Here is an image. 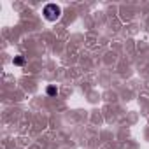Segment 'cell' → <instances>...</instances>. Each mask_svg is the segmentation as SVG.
Masks as SVG:
<instances>
[{
	"label": "cell",
	"mask_w": 149,
	"mask_h": 149,
	"mask_svg": "<svg viewBox=\"0 0 149 149\" xmlns=\"http://www.w3.org/2000/svg\"><path fill=\"white\" fill-rule=\"evenodd\" d=\"M42 14H44V18H46L47 21H56V19L61 16V9H60V6H56V4H47V6L44 7Z\"/></svg>",
	"instance_id": "cell-1"
},
{
	"label": "cell",
	"mask_w": 149,
	"mask_h": 149,
	"mask_svg": "<svg viewBox=\"0 0 149 149\" xmlns=\"http://www.w3.org/2000/svg\"><path fill=\"white\" fill-rule=\"evenodd\" d=\"M13 63H14V65H25V58H23V56H14Z\"/></svg>",
	"instance_id": "cell-3"
},
{
	"label": "cell",
	"mask_w": 149,
	"mask_h": 149,
	"mask_svg": "<svg viewBox=\"0 0 149 149\" xmlns=\"http://www.w3.org/2000/svg\"><path fill=\"white\" fill-rule=\"evenodd\" d=\"M46 93H47L49 97H56V95H58V90H56V86H47Z\"/></svg>",
	"instance_id": "cell-2"
}]
</instances>
